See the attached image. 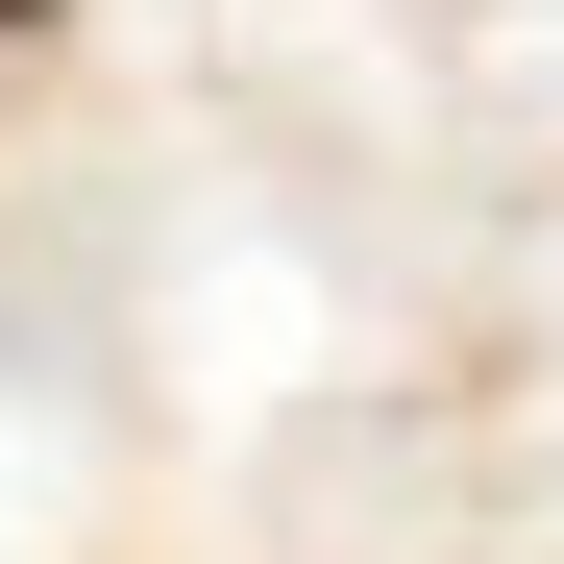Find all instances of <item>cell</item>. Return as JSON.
Masks as SVG:
<instances>
[{"mask_svg": "<svg viewBox=\"0 0 564 564\" xmlns=\"http://www.w3.org/2000/svg\"><path fill=\"white\" fill-rule=\"evenodd\" d=\"M0 25H50V0H0Z\"/></svg>", "mask_w": 564, "mask_h": 564, "instance_id": "obj_1", "label": "cell"}]
</instances>
